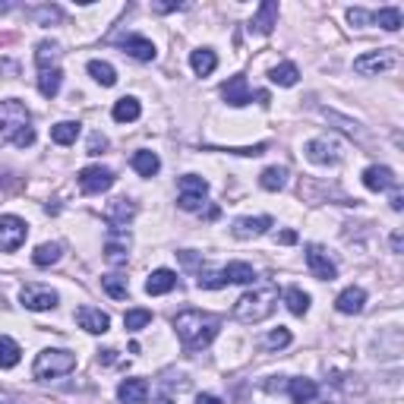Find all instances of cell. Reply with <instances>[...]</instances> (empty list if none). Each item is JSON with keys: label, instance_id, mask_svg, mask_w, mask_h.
Here are the masks:
<instances>
[{"label": "cell", "instance_id": "6da1fadb", "mask_svg": "<svg viewBox=\"0 0 404 404\" xmlns=\"http://www.w3.org/2000/svg\"><path fill=\"white\" fill-rule=\"evenodd\" d=\"M221 329V319L212 313H199V309H186V313L174 316V332H177L184 350H202L215 341Z\"/></svg>", "mask_w": 404, "mask_h": 404}, {"label": "cell", "instance_id": "7a4b0ae2", "mask_svg": "<svg viewBox=\"0 0 404 404\" xmlns=\"http://www.w3.org/2000/svg\"><path fill=\"white\" fill-rule=\"evenodd\" d=\"M278 307V288L275 284H262V288H253L234 303V319L243 322V325H256V322L268 319Z\"/></svg>", "mask_w": 404, "mask_h": 404}, {"label": "cell", "instance_id": "3957f363", "mask_svg": "<svg viewBox=\"0 0 404 404\" xmlns=\"http://www.w3.org/2000/svg\"><path fill=\"white\" fill-rule=\"evenodd\" d=\"M76 370V354L73 350H63V348H48L42 354L35 357V366H32V376L48 382V379L57 376H67V373Z\"/></svg>", "mask_w": 404, "mask_h": 404}, {"label": "cell", "instance_id": "277c9868", "mask_svg": "<svg viewBox=\"0 0 404 404\" xmlns=\"http://www.w3.org/2000/svg\"><path fill=\"white\" fill-rule=\"evenodd\" d=\"M26 127H29V108L26 104L16 102V98L0 102V145L16 143V136H19Z\"/></svg>", "mask_w": 404, "mask_h": 404}, {"label": "cell", "instance_id": "5b68a950", "mask_svg": "<svg viewBox=\"0 0 404 404\" xmlns=\"http://www.w3.org/2000/svg\"><path fill=\"white\" fill-rule=\"evenodd\" d=\"M180 196H177V206L184 209V212H199L202 209V202H206L209 196V184L199 174H184L180 177Z\"/></svg>", "mask_w": 404, "mask_h": 404}, {"label": "cell", "instance_id": "8992f818", "mask_svg": "<svg viewBox=\"0 0 404 404\" xmlns=\"http://www.w3.org/2000/svg\"><path fill=\"white\" fill-rule=\"evenodd\" d=\"M303 152H307V158L313 161V165H338L344 145L338 143L335 136H316L303 145Z\"/></svg>", "mask_w": 404, "mask_h": 404}, {"label": "cell", "instance_id": "52a82bcc", "mask_svg": "<svg viewBox=\"0 0 404 404\" xmlns=\"http://www.w3.org/2000/svg\"><path fill=\"white\" fill-rule=\"evenodd\" d=\"M57 291L48 288V284H22L19 288V303L26 309H35V313H45V309H54L57 307Z\"/></svg>", "mask_w": 404, "mask_h": 404}, {"label": "cell", "instance_id": "ba28073f", "mask_svg": "<svg viewBox=\"0 0 404 404\" xmlns=\"http://www.w3.org/2000/svg\"><path fill=\"white\" fill-rule=\"evenodd\" d=\"M29 225L16 215H0V253H13L26 243Z\"/></svg>", "mask_w": 404, "mask_h": 404}, {"label": "cell", "instance_id": "9c48e42d", "mask_svg": "<svg viewBox=\"0 0 404 404\" xmlns=\"http://www.w3.org/2000/svg\"><path fill=\"white\" fill-rule=\"evenodd\" d=\"M398 63V54L391 48H382V51H370V54H360L354 60V70L360 76H379V73H389L391 67Z\"/></svg>", "mask_w": 404, "mask_h": 404}, {"label": "cell", "instance_id": "30bf717a", "mask_svg": "<svg viewBox=\"0 0 404 404\" xmlns=\"http://www.w3.org/2000/svg\"><path fill=\"white\" fill-rule=\"evenodd\" d=\"M114 171L111 168H102V165H89L79 171V190L89 193V196H95V193H104L114 186Z\"/></svg>", "mask_w": 404, "mask_h": 404}, {"label": "cell", "instance_id": "8fae6325", "mask_svg": "<svg viewBox=\"0 0 404 404\" xmlns=\"http://www.w3.org/2000/svg\"><path fill=\"white\" fill-rule=\"evenodd\" d=\"M307 266H309V272H313V278H319V281H335V275H338L335 262L329 259V253H325L319 243H309L307 247Z\"/></svg>", "mask_w": 404, "mask_h": 404}, {"label": "cell", "instance_id": "7c38bea8", "mask_svg": "<svg viewBox=\"0 0 404 404\" xmlns=\"http://www.w3.org/2000/svg\"><path fill=\"white\" fill-rule=\"evenodd\" d=\"M221 95H225V102L231 104V108H243V104L253 102V92H250V83L247 76H231L225 86H221Z\"/></svg>", "mask_w": 404, "mask_h": 404}, {"label": "cell", "instance_id": "4fadbf2b", "mask_svg": "<svg viewBox=\"0 0 404 404\" xmlns=\"http://www.w3.org/2000/svg\"><path fill=\"white\" fill-rule=\"evenodd\" d=\"M395 184H398L395 171H391V168H385V165H373V168H366V171H363V186H366V190H373V193H385V190H391Z\"/></svg>", "mask_w": 404, "mask_h": 404}, {"label": "cell", "instance_id": "5bb4252c", "mask_svg": "<svg viewBox=\"0 0 404 404\" xmlns=\"http://www.w3.org/2000/svg\"><path fill=\"white\" fill-rule=\"evenodd\" d=\"M120 404H149V382L145 379H124L117 385Z\"/></svg>", "mask_w": 404, "mask_h": 404}, {"label": "cell", "instance_id": "9a60e30c", "mask_svg": "<svg viewBox=\"0 0 404 404\" xmlns=\"http://www.w3.org/2000/svg\"><path fill=\"white\" fill-rule=\"evenodd\" d=\"M76 322H79V329L92 332V335H104V332L111 329L108 313H102V309H95V307H83L76 313Z\"/></svg>", "mask_w": 404, "mask_h": 404}, {"label": "cell", "instance_id": "2e32d148", "mask_svg": "<svg viewBox=\"0 0 404 404\" xmlns=\"http://www.w3.org/2000/svg\"><path fill=\"white\" fill-rule=\"evenodd\" d=\"M268 227H272V218H268V215H256V218H237V221H234V237H240V240L262 237Z\"/></svg>", "mask_w": 404, "mask_h": 404}, {"label": "cell", "instance_id": "e0dca14e", "mask_svg": "<svg viewBox=\"0 0 404 404\" xmlns=\"http://www.w3.org/2000/svg\"><path fill=\"white\" fill-rule=\"evenodd\" d=\"M174 284H177V275H174L171 268H155V272L145 278V294H152V297L168 294V291H174Z\"/></svg>", "mask_w": 404, "mask_h": 404}, {"label": "cell", "instance_id": "ac0fdd59", "mask_svg": "<svg viewBox=\"0 0 404 404\" xmlns=\"http://www.w3.org/2000/svg\"><path fill=\"white\" fill-rule=\"evenodd\" d=\"M363 303H366V291H363V288H344L341 294H338V300H335V309H338V313H344V316H354V313H360V309H363Z\"/></svg>", "mask_w": 404, "mask_h": 404}, {"label": "cell", "instance_id": "d6986e66", "mask_svg": "<svg viewBox=\"0 0 404 404\" xmlns=\"http://www.w3.org/2000/svg\"><path fill=\"white\" fill-rule=\"evenodd\" d=\"M275 26H278V3H275V0H266V3H259V10H256V16H253V29L259 35H272Z\"/></svg>", "mask_w": 404, "mask_h": 404}, {"label": "cell", "instance_id": "ffe728a7", "mask_svg": "<svg viewBox=\"0 0 404 404\" xmlns=\"http://www.w3.org/2000/svg\"><path fill=\"white\" fill-rule=\"evenodd\" d=\"M124 54H130L133 60H143V63H149V60H155V45L149 42V38H143V35H130L124 42Z\"/></svg>", "mask_w": 404, "mask_h": 404}, {"label": "cell", "instance_id": "44dd1931", "mask_svg": "<svg viewBox=\"0 0 404 404\" xmlns=\"http://www.w3.org/2000/svg\"><path fill=\"white\" fill-rule=\"evenodd\" d=\"M221 275L227 278V284H253L256 281V268L250 262H227Z\"/></svg>", "mask_w": 404, "mask_h": 404}, {"label": "cell", "instance_id": "7402d4cb", "mask_svg": "<svg viewBox=\"0 0 404 404\" xmlns=\"http://www.w3.org/2000/svg\"><path fill=\"white\" fill-rule=\"evenodd\" d=\"M190 67H193L196 76H209V73H215V67H218V57H215L212 48H199V51L190 54Z\"/></svg>", "mask_w": 404, "mask_h": 404}, {"label": "cell", "instance_id": "603a6c76", "mask_svg": "<svg viewBox=\"0 0 404 404\" xmlns=\"http://www.w3.org/2000/svg\"><path fill=\"white\" fill-rule=\"evenodd\" d=\"M133 171L136 174H143V177H155L158 171H161V158L155 155V152H136V155H133Z\"/></svg>", "mask_w": 404, "mask_h": 404}, {"label": "cell", "instance_id": "cb8c5ba5", "mask_svg": "<svg viewBox=\"0 0 404 404\" xmlns=\"http://www.w3.org/2000/svg\"><path fill=\"white\" fill-rule=\"evenodd\" d=\"M136 215V206H133L130 199H114L108 206V221H111V227H124L127 221Z\"/></svg>", "mask_w": 404, "mask_h": 404}, {"label": "cell", "instance_id": "d4e9b609", "mask_svg": "<svg viewBox=\"0 0 404 404\" xmlns=\"http://www.w3.org/2000/svg\"><path fill=\"white\" fill-rule=\"evenodd\" d=\"M316 382L313 379H291L288 382V395H291V401L294 404H309L316 398Z\"/></svg>", "mask_w": 404, "mask_h": 404}, {"label": "cell", "instance_id": "484cf974", "mask_svg": "<svg viewBox=\"0 0 404 404\" xmlns=\"http://www.w3.org/2000/svg\"><path fill=\"white\" fill-rule=\"evenodd\" d=\"M268 79H272L275 86H281V89H291V86H297V79H300V70H297L294 63H278V67L268 70Z\"/></svg>", "mask_w": 404, "mask_h": 404}, {"label": "cell", "instance_id": "4316f807", "mask_svg": "<svg viewBox=\"0 0 404 404\" xmlns=\"http://www.w3.org/2000/svg\"><path fill=\"white\" fill-rule=\"evenodd\" d=\"M127 256H130V237H111L108 243H104V259L111 262V266H124Z\"/></svg>", "mask_w": 404, "mask_h": 404}, {"label": "cell", "instance_id": "83f0119b", "mask_svg": "<svg viewBox=\"0 0 404 404\" xmlns=\"http://www.w3.org/2000/svg\"><path fill=\"white\" fill-rule=\"evenodd\" d=\"M139 114H143V108H139V102L133 95L120 98V102L114 104V120H117V124H133V120H139Z\"/></svg>", "mask_w": 404, "mask_h": 404}, {"label": "cell", "instance_id": "f1b7e54d", "mask_svg": "<svg viewBox=\"0 0 404 404\" xmlns=\"http://www.w3.org/2000/svg\"><path fill=\"white\" fill-rule=\"evenodd\" d=\"M79 133H83V127L73 124V120H60V124L51 127V139H54L57 145H73L76 139H79Z\"/></svg>", "mask_w": 404, "mask_h": 404}, {"label": "cell", "instance_id": "f546056e", "mask_svg": "<svg viewBox=\"0 0 404 404\" xmlns=\"http://www.w3.org/2000/svg\"><path fill=\"white\" fill-rule=\"evenodd\" d=\"M60 83H63V73H60V67L42 70V76H38V92H42L45 98H54L57 92H60Z\"/></svg>", "mask_w": 404, "mask_h": 404}, {"label": "cell", "instance_id": "4dcf8cb0", "mask_svg": "<svg viewBox=\"0 0 404 404\" xmlns=\"http://www.w3.org/2000/svg\"><path fill=\"white\" fill-rule=\"evenodd\" d=\"M19 357H22L19 344H16L13 338L0 335V370H13L16 363H19Z\"/></svg>", "mask_w": 404, "mask_h": 404}, {"label": "cell", "instance_id": "1f68e13d", "mask_svg": "<svg viewBox=\"0 0 404 404\" xmlns=\"http://www.w3.org/2000/svg\"><path fill=\"white\" fill-rule=\"evenodd\" d=\"M288 184V168H266V171L259 174V186L262 190H268V193H275V190H281V186Z\"/></svg>", "mask_w": 404, "mask_h": 404}, {"label": "cell", "instance_id": "d6a6232c", "mask_svg": "<svg viewBox=\"0 0 404 404\" xmlns=\"http://www.w3.org/2000/svg\"><path fill=\"white\" fill-rule=\"evenodd\" d=\"M57 60H60V45L57 42H42L38 45V51H35V63L42 70H51L57 67Z\"/></svg>", "mask_w": 404, "mask_h": 404}, {"label": "cell", "instance_id": "836d02e7", "mask_svg": "<svg viewBox=\"0 0 404 404\" xmlns=\"http://www.w3.org/2000/svg\"><path fill=\"white\" fill-rule=\"evenodd\" d=\"M284 303H288V309L294 316H307L309 313V294L300 288H288L284 291Z\"/></svg>", "mask_w": 404, "mask_h": 404}, {"label": "cell", "instance_id": "e575fe53", "mask_svg": "<svg viewBox=\"0 0 404 404\" xmlns=\"http://www.w3.org/2000/svg\"><path fill=\"white\" fill-rule=\"evenodd\" d=\"M373 22L382 26L385 32H398L404 19H401V10L398 7H385V10H376V13H373Z\"/></svg>", "mask_w": 404, "mask_h": 404}, {"label": "cell", "instance_id": "d590c367", "mask_svg": "<svg viewBox=\"0 0 404 404\" xmlns=\"http://www.w3.org/2000/svg\"><path fill=\"white\" fill-rule=\"evenodd\" d=\"M89 76L95 79V83L108 86V89L117 83V70L111 67V63H104V60H89Z\"/></svg>", "mask_w": 404, "mask_h": 404}, {"label": "cell", "instance_id": "8d00e7d4", "mask_svg": "<svg viewBox=\"0 0 404 404\" xmlns=\"http://www.w3.org/2000/svg\"><path fill=\"white\" fill-rule=\"evenodd\" d=\"M57 259H60V243H42V247H38V250L32 253V262H35L38 268L54 266Z\"/></svg>", "mask_w": 404, "mask_h": 404}, {"label": "cell", "instance_id": "74e56055", "mask_svg": "<svg viewBox=\"0 0 404 404\" xmlns=\"http://www.w3.org/2000/svg\"><path fill=\"white\" fill-rule=\"evenodd\" d=\"M102 288L108 291L114 300H124V297L130 294V284H127V278H120V275H104V278H102Z\"/></svg>", "mask_w": 404, "mask_h": 404}, {"label": "cell", "instance_id": "f35d334b", "mask_svg": "<svg viewBox=\"0 0 404 404\" xmlns=\"http://www.w3.org/2000/svg\"><path fill=\"white\" fill-rule=\"evenodd\" d=\"M149 322H152V313H149V309H127V316H124L127 332H139V329H145Z\"/></svg>", "mask_w": 404, "mask_h": 404}, {"label": "cell", "instance_id": "ab89813d", "mask_svg": "<svg viewBox=\"0 0 404 404\" xmlns=\"http://www.w3.org/2000/svg\"><path fill=\"white\" fill-rule=\"evenodd\" d=\"M196 284H199V288H206V291H218V288H225V284H227V278L221 272H199Z\"/></svg>", "mask_w": 404, "mask_h": 404}, {"label": "cell", "instance_id": "60d3db41", "mask_svg": "<svg viewBox=\"0 0 404 404\" xmlns=\"http://www.w3.org/2000/svg\"><path fill=\"white\" fill-rule=\"evenodd\" d=\"M291 344V332L288 329H275V332H268V338H266V348L268 350H281V348H288Z\"/></svg>", "mask_w": 404, "mask_h": 404}, {"label": "cell", "instance_id": "b9f144b4", "mask_svg": "<svg viewBox=\"0 0 404 404\" xmlns=\"http://www.w3.org/2000/svg\"><path fill=\"white\" fill-rule=\"evenodd\" d=\"M348 22H350V26H366V22H373V13H366V10H360V7H350L348 10Z\"/></svg>", "mask_w": 404, "mask_h": 404}, {"label": "cell", "instance_id": "7bdbcfd3", "mask_svg": "<svg viewBox=\"0 0 404 404\" xmlns=\"http://www.w3.org/2000/svg\"><path fill=\"white\" fill-rule=\"evenodd\" d=\"M32 16L38 22H57V19H60V10H57V7H42V10H32Z\"/></svg>", "mask_w": 404, "mask_h": 404}, {"label": "cell", "instance_id": "ee69618b", "mask_svg": "<svg viewBox=\"0 0 404 404\" xmlns=\"http://www.w3.org/2000/svg\"><path fill=\"white\" fill-rule=\"evenodd\" d=\"M104 149H108V139H104L102 133H95V136L89 139V155H102Z\"/></svg>", "mask_w": 404, "mask_h": 404}, {"label": "cell", "instance_id": "f6af8a7d", "mask_svg": "<svg viewBox=\"0 0 404 404\" xmlns=\"http://www.w3.org/2000/svg\"><path fill=\"white\" fill-rule=\"evenodd\" d=\"M32 143H35V130H32V127H26V130H22L19 136H16V143H13V145H19V149H29Z\"/></svg>", "mask_w": 404, "mask_h": 404}, {"label": "cell", "instance_id": "bcb514c9", "mask_svg": "<svg viewBox=\"0 0 404 404\" xmlns=\"http://www.w3.org/2000/svg\"><path fill=\"white\" fill-rule=\"evenodd\" d=\"M184 3H152V10L155 13H171V10H180Z\"/></svg>", "mask_w": 404, "mask_h": 404}, {"label": "cell", "instance_id": "7dc6e473", "mask_svg": "<svg viewBox=\"0 0 404 404\" xmlns=\"http://www.w3.org/2000/svg\"><path fill=\"white\" fill-rule=\"evenodd\" d=\"M278 243H284V247H288V243H297V234L294 231H281L278 234Z\"/></svg>", "mask_w": 404, "mask_h": 404}, {"label": "cell", "instance_id": "c3c4849f", "mask_svg": "<svg viewBox=\"0 0 404 404\" xmlns=\"http://www.w3.org/2000/svg\"><path fill=\"white\" fill-rule=\"evenodd\" d=\"M401 247H404V237H401V231H395V234H391V250L401 253Z\"/></svg>", "mask_w": 404, "mask_h": 404}, {"label": "cell", "instance_id": "681fc988", "mask_svg": "<svg viewBox=\"0 0 404 404\" xmlns=\"http://www.w3.org/2000/svg\"><path fill=\"white\" fill-rule=\"evenodd\" d=\"M196 404H225V401H221L218 395H199V398H196Z\"/></svg>", "mask_w": 404, "mask_h": 404}, {"label": "cell", "instance_id": "f907efd6", "mask_svg": "<svg viewBox=\"0 0 404 404\" xmlns=\"http://www.w3.org/2000/svg\"><path fill=\"white\" fill-rule=\"evenodd\" d=\"M98 360H102V363H114L117 360V350H98Z\"/></svg>", "mask_w": 404, "mask_h": 404}, {"label": "cell", "instance_id": "816d5d0a", "mask_svg": "<svg viewBox=\"0 0 404 404\" xmlns=\"http://www.w3.org/2000/svg\"><path fill=\"white\" fill-rule=\"evenodd\" d=\"M391 209H395V212H401V209H404V196H401V193H395V196H391Z\"/></svg>", "mask_w": 404, "mask_h": 404}, {"label": "cell", "instance_id": "f5cc1de1", "mask_svg": "<svg viewBox=\"0 0 404 404\" xmlns=\"http://www.w3.org/2000/svg\"><path fill=\"white\" fill-rule=\"evenodd\" d=\"M0 404H19V401H16V398H10L7 391H0Z\"/></svg>", "mask_w": 404, "mask_h": 404}, {"label": "cell", "instance_id": "db71d44e", "mask_svg": "<svg viewBox=\"0 0 404 404\" xmlns=\"http://www.w3.org/2000/svg\"><path fill=\"white\" fill-rule=\"evenodd\" d=\"M158 404H174V401H171L168 395H161V398H158Z\"/></svg>", "mask_w": 404, "mask_h": 404}]
</instances>
